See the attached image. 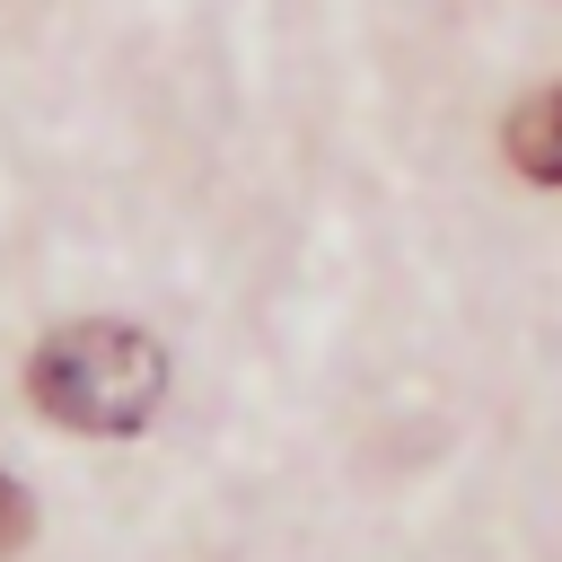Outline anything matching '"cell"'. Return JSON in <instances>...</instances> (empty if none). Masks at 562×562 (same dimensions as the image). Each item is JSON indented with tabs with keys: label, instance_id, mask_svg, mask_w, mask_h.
I'll return each instance as SVG.
<instances>
[{
	"label": "cell",
	"instance_id": "7a4b0ae2",
	"mask_svg": "<svg viewBox=\"0 0 562 562\" xmlns=\"http://www.w3.org/2000/svg\"><path fill=\"white\" fill-rule=\"evenodd\" d=\"M501 149H509V167H518L527 184H562V79L509 105V132H501Z\"/></svg>",
	"mask_w": 562,
	"mask_h": 562
},
{
	"label": "cell",
	"instance_id": "3957f363",
	"mask_svg": "<svg viewBox=\"0 0 562 562\" xmlns=\"http://www.w3.org/2000/svg\"><path fill=\"white\" fill-rule=\"evenodd\" d=\"M26 527H35V501H26V483L0 465V553H18V544H26Z\"/></svg>",
	"mask_w": 562,
	"mask_h": 562
},
{
	"label": "cell",
	"instance_id": "6da1fadb",
	"mask_svg": "<svg viewBox=\"0 0 562 562\" xmlns=\"http://www.w3.org/2000/svg\"><path fill=\"white\" fill-rule=\"evenodd\" d=\"M26 395H35L44 422H61V430H79V439H132V430L167 404V351H158V334H140V325L88 316V325H61V334L35 342Z\"/></svg>",
	"mask_w": 562,
	"mask_h": 562
}]
</instances>
